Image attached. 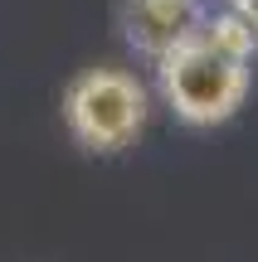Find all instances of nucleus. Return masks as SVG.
Instances as JSON below:
<instances>
[{
    "label": "nucleus",
    "instance_id": "obj_4",
    "mask_svg": "<svg viewBox=\"0 0 258 262\" xmlns=\"http://www.w3.org/2000/svg\"><path fill=\"white\" fill-rule=\"evenodd\" d=\"M229 10L244 19V25L253 29V39H258V0H229Z\"/></svg>",
    "mask_w": 258,
    "mask_h": 262
},
{
    "label": "nucleus",
    "instance_id": "obj_3",
    "mask_svg": "<svg viewBox=\"0 0 258 262\" xmlns=\"http://www.w3.org/2000/svg\"><path fill=\"white\" fill-rule=\"evenodd\" d=\"M200 19H205L200 0H122L117 5V29H122L127 49H136L151 63L181 39H190Z\"/></svg>",
    "mask_w": 258,
    "mask_h": 262
},
{
    "label": "nucleus",
    "instance_id": "obj_2",
    "mask_svg": "<svg viewBox=\"0 0 258 262\" xmlns=\"http://www.w3.org/2000/svg\"><path fill=\"white\" fill-rule=\"evenodd\" d=\"M151 117V93L127 68H83L64 88V126L93 156H117L146 131Z\"/></svg>",
    "mask_w": 258,
    "mask_h": 262
},
{
    "label": "nucleus",
    "instance_id": "obj_1",
    "mask_svg": "<svg viewBox=\"0 0 258 262\" xmlns=\"http://www.w3.org/2000/svg\"><path fill=\"white\" fill-rule=\"evenodd\" d=\"M156 88H161V102L185 126H220L249 97L253 58L210 44L200 34V25H195L190 39H181L175 49H166L156 58Z\"/></svg>",
    "mask_w": 258,
    "mask_h": 262
}]
</instances>
